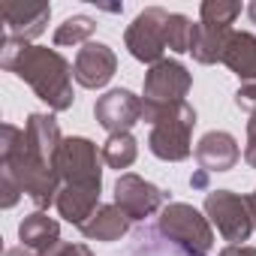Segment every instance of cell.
<instances>
[{"instance_id":"5bb4252c","label":"cell","mask_w":256,"mask_h":256,"mask_svg":"<svg viewBox=\"0 0 256 256\" xmlns=\"http://www.w3.org/2000/svg\"><path fill=\"white\" fill-rule=\"evenodd\" d=\"M58 214L72 223V226H84L94 211L100 208V187H82V184H64L60 193H58V202H54Z\"/></svg>"},{"instance_id":"277c9868","label":"cell","mask_w":256,"mask_h":256,"mask_svg":"<svg viewBox=\"0 0 256 256\" xmlns=\"http://www.w3.org/2000/svg\"><path fill=\"white\" fill-rule=\"evenodd\" d=\"M157 226L160 232L175 241L178 247H184L190 256H205L211 247H214V229H211V220L187 205V202H169L160 217H157Z\"/></svg>"},{"instance_id":"9c48e42d","label":"cell","mask_w":256,"mask_h":256,"mask_svg":"<svg viewBox=\"0 0 256 256\" xmlns=\"http://www.w3.org/2000/svg\"><path fill=\"white\" fill-rule=\"evenodd\" d=\"M169 196L157 187V184H151V181H145L142 175H136V172H120L118 175V181H114V205L130 217L133 223L136 220H145V217H151V214H157V211H163L169 202H166Z\"/></svg>"},{"instance_id":"ffe728a7","label":"cell","mask_w":256,"mask_h":256,"mask_svg":"<svg viewBox=\"0 0 256 256\" xmlns=\"http://www.w3.org/2000/svg\"><path fill=\"white\" fill-rule=\"evenodd\" d=\"M96 34V18L90 16H70L54 30V46H88Z\"/></svg>"},{"instance_id":"ba28073f","label":"cell","mask_w":256,"mask_h":256,"mask_svg":"<svg viewBox=\"0 0 256 256\" xmlns=\"http://www.w3.org/2000/svg\"><path fill=\"white\" fill-rule=\"evenodd\" d=\"M205 217L217 226V232L229 244H244L253 235V220H250L247 202H244V196H238L232 190H208Z\"/></svg>"},{"instance_id":"484cf974","label":"cell","mask_w":256,"mask_h":256,"mask_svg":"<svg viewBox=\"0 0 256 256\" xmlns=\"http://www.w3.org/2000/svg\"><path fill=\"white\" fill-rule=\"evenodd\" d=\"M244 163L250 169H256V114H250L247 120V145H244Z\"/></svg>"},{"instance_id":"8992f818","label":"cell","mask_w":256,"mask_h":256,"mask_svg":"<svg viewBox=\"0 0 256 256\" xmlns=\"http://www.w3.org/2000/svg\"><path fill=\"white\" fill-rule=\"evenodd\" d=\"M169 16L163 6H148L142 10L133 24L126 28L124 34V46L126 52H130L136 60L142 64H160L163 54H166V24H169Z\"/></svg>"},{"instance_id":"30bf717a","label":"cell","mask_w":256,"mask_h":256,"mask_svg":"<svg viewBox=\"0 0 256 256\" xmlns=\"http://www.w3.org/2000/svg\"><path fill=\"white\" fill-rule=\"evenodd\" d=\"M142 114H145L142 96H136L126 88H112L102 96H96V102H94V118H96V124L102 130H108V136L130 133L142 120Z\"/></svg>"},{"instance_id":"8fae6325","label":"cell","mask_w":256,"mask_h":256,"mask_svg":"<svg viewBox=\"0 0 256 256\" xmlns=\"http://www.w3.org/2000/svg\"><path fill=\"white\" fill-rule=\"evenodd\" d=\"M118 72V54L112 46L106 42H88L78 48L76 64H72V78L88 88V90H100L112 82V76Z\"/></svg>"},{"instance_id":"44dd1931","label":"cell","mask_w":256,"mask_h":256,"mask_svg":"<svg viewBox=\"0 0 256 256\" xmlns=\"http://www.w3.org/2000/svg\"><path fill=\"white\" fill-rule=\"evenodd\" d=\"M193 36H196V22L187 18L184 12H172L166 24V48L175 54H187L193 48Z\"/></svg>"},{"instance_id":"f546056e","label":"cell","mask_w":256,"mask_h":256,"mask_svg":"<svg viewBox=\"0 0 256 256\" xmlns=\"http://www.w3.org/2000/svg\"><path fill=\"white\" fill-rule=\"evenodd\" d=\"M247 16H250V22L256 24V0H253V4H250V6H247Z\"/></svg>"},{"instance_id":"7a4b0ae2","label":"cell","mask_w":256,"mask_h":256,"mask_svg":"<svg viewBox=\"0 0 256 256\" xmlns=\"http://www.w3.org/2000/svg\"><path fill=\"white\" fill-rule=\"evenodd\" d=\"M0 66L6 72L18 76L30 90L52 108V112H66L72 108V64L58 52L46 46H30L18 42L12 36L0 40Z\"/></svg>"},{"instance_id":"d6986e66","label":"cell","mask_w":256,"mask_h":256,"mask_svg":"<svg viewBox=\"0 0 256 256\" xmlns=\"http://www.w3.org/2000/svg\"><path fill=\"white\" fill-rule=\"evenodd\" d=\"M102 163L108 166V169H130L133 163H136V157H139V142H136V136L133 133H114V136H108L106 142H102Z\"/></svg>"},{"instance_id":"83f0119b","label":"cell","mask_w":256,"mask_h":256,"mask_svg":"<svg viewBox=\"0 0 256 256\" xmlns=\"http://www.w3.org/2000/svg\"><path fill=\"white\" fill-rule=\"evenodd\" d=\"M4 256H40V253H34L30 247H24V244H18V247H10Z\"/></svg>"},{"instance_id":"603a6c76","label":"cell","mask_w":256,"mask_h":256,"mask_svg":"<svg viewBox=\"0 0 256 256\" xmlns=\"http://www.w3.org/2000/svg\"><path fill=\"white\" fill-rule=\"evenodd\" d=\"M24 193H22V187H18V181L10 175V172H4L0 169V208H12L18 199H22Z\"/></svg>"},{"instance_id":"3957f363","label":"cell","mask_w":256,"mask_h":256,"mask_svg":"<svg viewBox=\"0 0 256 256\" xmlns=\"http://www.w3.org/2000/svg\"><path fill=\"white\" fill-rule=\"evenodd\" d=\"M142 120L151 124V136H148V151L157 160L166 163H181L193 154V126H196V108L190 102H178V106H166L157 108L151 114H145Z\"/></svg>"},{"instance_id":"7402d4cb","label":"cell","mask_w":256,"mask_h":256,"mask_svg":"<svg viewBox=\"0 0 256 256\" xmlns=\"http://www.w3.org/2000/svg\"><path fill=\"white\" fill-rule=\"evenodd\" d=\"M241 16V4L235 0H205L199 10V22L208 28H232Z\"/></svg>"},{"instance_id":"52a82bcc","label":"cell","mask_w":256,"mask_h":256,"mask_svg":"<svg viewBox=\"0 0 256 256\" xmlns=\"http://www.w3.org/2000/svg\"><path fill=\"white\" fill-rule=\"evenodd\" d=\"M102 151L84 139V136H70L64 139L58 151V172L64 184H82V187H100L102 190Z\"/></svg>"},{"instance_id":"e0dca14e","label":"cell","mask_w":256,"mask_h":256,"mask_svg":"<svg viewBox=\"0 0 256 256\" xmlns=\"http://www.w3.org/2000/svg\"><path fill=\"white\" fill-rule=\"evenodd\" d=\"M232 34H235L232 28H208V24L196 22V36H193V48H190L193 60L196 64H205V66L223 64V54L229 48Z\"/></svg>"},{"instance_id":"f1b7e54d","label":"cell","mask_w":256,"mask_h":256,"mask_svg":"<svg viewBox=\"0 0 256 256\" xmlns=\"http://www.w3.org/2000/svg\"><path fill=\"white\" fill-rule=\"evenodd\" d=\"M244 202H247V211H250V220H253V229H256V190H253V193H247V196H244Z\"/></svg>"},{"instance_id":"5b68a950","label":"cell","mask_w":256,"mask_h":256,"mask_svg":"<svg viewBox=\"0 0 256 256\" xmlns=\"http://www.w3.org/2000/svg\"><path fill=\"white\" fill-rule=\"evenodd\" d=\"M190 88H193L190 70H187L181 60L163 58L160 64L148 66L145 82H142V106H145V114H151V112H157V108H166V106L187 102ZM145 114H142V118H145Z\"/></svg>"},{"instance_id":"cb8c5ba5","label":"cell","mask_w":256,"mask_h":256,"mask_svg":"<svg viewBox=\"0 0 256 256\" xmlns=\"http://www.w3.org/2000/svg\"><path fill=\"white\" fill-rule=\"evenodd\" d=\"M235 106L250 112V114H256V82H247V84H241L235 90Z\"/></svg>"},{"instance_id":"4316f807","label":"cell","mask_w":256,"mask_h":256,"mask_svg":"<svg viewBox=\"0 0 256 256\" xmlns=\"http://www.w3.org/2000/svg\"><path fill=\"white\" fill-rule=\"evenodd\" d=\"M190 184L196 187V190H208V172H196V175H190Z\"/></svg>"},{"instance_id":"2e32d148","label":"cell","mask_w":256,"mask_h":256,"mask_svg":"<svg viewBox=\"0 0 256 256\" xmlns=\"http://www.w3.org/2000/svg\"><path fill=\"white\" fill-rule=\"evenodd\" d=\"M130 217H126L114 202L112 205H100L94 211V217L82 226V235L88 241H102V244H112V241H120L126 232H130Z\"/></svg>"},{"instance_id":"9a60e30c","label":"cell","mask_w":256,"mask_h":256,"mask_svg":"<svg viewBox=\"0 0 256 256\" xmlns=\"http://www.w3.org/2000/svg\"><path fill=\"white\" fill-rule=\"evenodd\" d=\"M18 241L42 256L60 244V223L54 217H48L46 211H34L18 223Z\"/></svg>"},{"instance_id":"7c38bea8","label":"cell","mask_w":256,"mask_h":256,"mask_svg":"<svg viewBox=\"0 0 256 256\" xmlns=\"http://www.w3.org/2000/svg\"><path fill=\"white\" fill-rule=\"evenodd\" d=\"M193 157H196V163H199L202 172L214 175V172H229V169H235V163L241 160V148H238V142H235L232 133H226V130H211V133H205V136L196 142Z\"/></svg>"},{"instance_id":"d4e9b609","label":"cell","mask_w":256,"mask_h":256,"mask_svg":"<svg viewBox=\"0 0 256 256\" xmlns=\"http://www.w3.org/2000/svg\"><path fill=\"white\" fill-rule=\"evenodd\" d=\"M42 256H94V253H90V247H88V244L60 241L58 247H52V250H48V253H42Z\"/></svg>"},{"instance_id":"6da1fadb","label":"cell","mask_w":256,"mask_h":256,"mask_svg":"<svg viewBox=\"0 0 256 256\" xmlns=\"http://www.w3.org/2000/svg\"><path fill=\"white\" fill-rule=\"evenodd\" d=\"M60 145L64 136L58 118L46 112H30L24 126L16 124L0 126V169L18 181L22 193L36 205V211L54 205L64 187L58 172Z\"/></svg>"},{"instance_id":"4fadbf2b","label":"cell","mask_w":256,"mask_h":256,"mask_svg":"<svg viewBox=\"0 0 256 256\" xmlns=\"http://www.w3.org/2000/svg\"><path fill=\"white\" fill-rule=\"evenodd\" d=\"M0 16L6 22V36H12L18 42H30L46 34L52 6L48 4H4Z\"/></svg>"},{"instance_id":"ac0fdd59","label":"cell","mask_w":256,"mask_h":256,"mask_svg":"<svg viewBox=\"0 0 256 256\" xmlns=\"http://www.w3.org/2000/svg\"><path fill=\"white\" fill-rule=\"evenodd\" d=\"M223 64L241 78V84L256 82V36L250 30H235L223 54Z\"/></svg>"}]
</instances>
